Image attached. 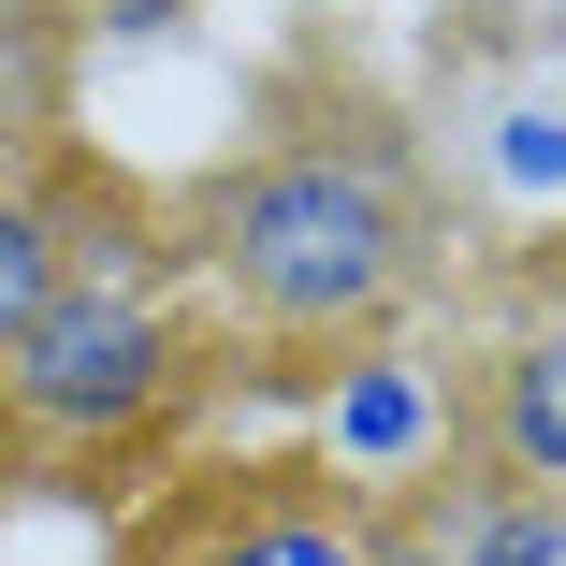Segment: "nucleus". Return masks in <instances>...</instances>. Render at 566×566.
Segmentation results:
<instances>
[{
    "instance_id": "1",
    "label": "nucleus",
    "mask_w": 566,
    "mask_h": 566,
    "mask_svg": "<svg viewBox=\"0 0 566 566\" xmlns=\"http://www.w3.org/2000/svg\"><path fill=\"white\" fill-rule=\"evenodd\" d=\"M189 276L276 349H364L436 276V189L364 117L276 132L262 160H233L189 203Z\"/></svg>"
},
{
    "instance_id": "3",
    "label": "nucleus",
    "mask_w": 566,
    "mask_h": 566,
    "mask_svg": "<svg viewBox=\"0 0 566 566\" xmlns=\"http://www.w3.org/2000/svg\"><path fill=\"white\" fill-rule=\"evenodd\" d=\"M160 566H392V523L364 494H334L319 465H276V480H233V494H203Z\"/></svg>"
},
{
    "instance_id": "8",
    "label": "nucleus",
    "mask_w": 566,
    "mask_h": 566,
    "mask_svg": "<svg viewBox=\"0 0 566 566\" xmlns=\"http://www.w3.org/2000/svg\"><path fill=\"white\" fill-rule=\"evenodd\" d=\"M59 73H73V15L59 0H0V175L59 160Z\"/></svg>"
},
{
    "instance_id": "6",
    "label": "nucleus",
    "mask_w": 566,
    "mask_h": 566,
    "mask_svg": "<svg viewBox=\"0 0 566 566\" xmlns=\"http://www.w3.org/2000/svg\"><path fill=\"white\" fill-rule=\"evenodd\" d=\"M392 566H566V494L465 465L450 494H421V523L392 537Z\"/></svg>"
},
{
    "instance_id": "7",
    "label": "nucleus",
    "mask_w": 566,
    "mask_h": 566,
    "mask_svg": "<svg viewBox=\"0 0 566 566\" xmlns=\"http://www.w3.org/2000/svg\"><path fill=\"white\" fill-rule=\"evenodd\" d=\"M87 218H102V203H87V189H73L59 160H44V175H0V349H15V334L44 319V291L73 276Z\"/></svg>"
},
{
    "instance_id": "5",
    "label": "nucleus",
    "mask_w": 566,
    "mask_h": 566,
    "mask_svg": "<svg viewBox=\"0 0 566 566\" xmlns=\"http://www.w3.org/2000/svg\"><path fill=\"white\" fill-rule=\"evenodd\" d=\"M450 450H465V465H494V480L566 494V305L480 349V378L450 392Z\"/></svg>"
},
{
    "instance_id": "2",
    "label": "nucleus",
    "mask_w": 566,
    "mask_h": 566,
    "mask_svg": "<svg viewBox=\"0 0 566 566\" xmlns=\"http://www.w3.org/2000/svg\"><path fill=\"white\" fill-rule=\"evenodd\" d=\"M175 407H189V305H175L160 248L102 203L73 276L44 291V319L0 349V465L102 480V465H132Z\"/></svg>"
},
{
    "instance_id": "4",
    "label": "nucleus",
    "mask_w": 566,
    "mask_h": 566,
    "mask_svg": "<svg viewBox=\"0 0 566 566\" xmlns=\"http://www.w3.org/2000/svg\"><path fill=\"white\" fill-rule=\"evenodd\" d=\"M436 450H450V378H436V364L349 349V364L319 378V480H334V494L392 509V494L436 480Z\"/></svg>"
}]
</instances>
